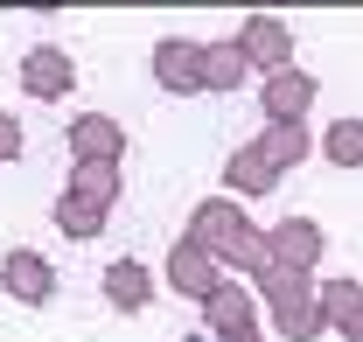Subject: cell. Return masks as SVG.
I'll return each mask as SVG.
<instances>
[{
	"mask_svg": "<svg viewBox=\"0 0 363 342\" xmlns=\"http://www.w3.org/2000/svg\"><path fill=\"white\" fill-rule=\"evenodd\" d=\"M238 49H245V63H266V70H272V63H286L294 35H286L272 14H252V21H245V35H238Z\"/></svg>",
	"mask_w": 363,
	"mask_h": 342,
	"instance_id": "obj_8",
	"label": "cell"
},
{
	"mask_svg": "<svg viewBox=\"0 0 363 342\" xmlns=\"http://www.w3.org/2000/svg\"><path fill=\"white\" fill-rule=\"evenodd\" d=\"M175 280L182 287H189V294H217V280H210V265H203V245H189V238H182V252H175Z\"/></svg>",
	"mask_w": 363,
	"mask_h": 342,
	"instance_id": "obj_15",
	"label": "cell"
},
{
	"mask_svg": "<svg viewBox=\"0 0 363 342\" xmlns=\"http://www.w3.org/2000/svg\"><path fill=\"white\" fill-rule=\"evenodd\" d=\"M259 154H266V168H286V161H301V154H308V140H301L294 126H279V133L259 140Z\"/></svg>",
	"mask_w": 363,
	"mask_h": 342,
	"instance_id": "obj_16",
	"label": "cell"
},
{
	"mask_svg": "<svg viewBox=\"0 0 363 342\" xmlns=\"http://www.w3.org/2000/svg\"><path fill=\"white\" fill-rule=\"evenodd\" d=\"M328 161H363V119H342L328 133Z\"/></svg>",
	"mask_w": 363,
	"mask_h": 342,
	"instance_id": "obj_18",
	"label": "cell"
},
{
	"mask_svg": "<svg viewBox=\"0 0 363 342\" xmlns=\"http://www.w3.org/2000/svg\"><path fill=\"white\" fill-rule=\"evenodd\" d=\"M259 287L272 294V307H279V329H286V336H315V300L301 294V287H294V280H286L272 258L259 265Z\"/></svg>",
	"mask_w": 363,
	"mask_h": 342,
	"instance_id": "obj_3",
	"label": "cell"
},
{
	"mask_svg": "<svg viewBox=\"0 0 363 342\" xmlns=\"http://www.w3.org/2000/svg\"><path fill=\"white\" fill-rule=\"evenodd\" d=\"M154 77L168 91H203V49L196 43H161L154 49Z\"/></svg>",
	"mask_w": 363,
	"mask_h": 342,
	"instance_id": "obj_6",
	"label": "cell"
},
{
	"mask_svg": "<svg viewBox=\"0 0 363 342\" xmlns=\"http://www.w3.org/2000/svg\"><path fill=\"white\" fill-rule=\"evenodd\" d=\"M189 245H203V252H217V258H238V265H266L259 231L230 210V203H203V210H196V224H189Z\"/></svg>",
	"mask_w": 363,
	"mask_h": 342,
	"instance_id": "obj_1",
	"label": "cell"
},
{
	"mask_svg": "<svg viewBox=\"0 0 363 342\" xmlns=\"http://www.w3.org/2000/svg\"><path fill=\"white\" fill-rule=\"evenodd\" d=\"M105 294H112V307H126V314L147 307V265H133V258L112 265V272H105Z\"/></svg>",
	"mask_w": 363,
	"mask_h": 342,
	"instance_id": "obj_12",
	"label": "cell"
},
{
	"mask_svg": "<svg viewBox=\"0 0 363 342\" xmlns=\"http://www.w3.org/2000/svg\"><path fill=\"white\" fill-rule=\"evenodd\" d=\"M245 49L238 43H217V49H203V91H238L245 84Z\"/></svg>",
	"mask_w": 363,
	"mask_h": 342,
	"instance_id": "obj_9",
	"label": "cell"
},
{
	"mask_svg": "<svg viewBox=\"0 0 363 342\" xmlns=\"http://www.w3.org/2000/svg\"><path fill=\"white\" fill-rule=\"evenodd\" d=\"M321 307H328L335 321H350V336L363 342V287H357V280H328V294H321Z\"/></svg>",
	"mask_w": 363,
	"mask_h": 342,
	"instance_id": "obj_13",
	"label": "cell"
},
{
	"mask_svg": "<svg viewBox=\"0 0 363 342\" xmlns=\"http://www.w3.org/2000/svg\"><path fill=\"white\" fill-rule=\"evenodd\" d=\"M230 342H252V329H245V336H230Z\"/></svg>",
	"mask_w": 363,
	"mask_h": 342,
	"instance_id": "obj_20",
	"label": "cell"
},
{
	"mask_svg": "<svg viewBox=\"0 0 363 342\" xmlns=\"http://www.w3.org/2000/svg\"><path fill=\"white\" fill-rule=\"evenodd\" d=\"M21 84L35 91V98H63V91L77 84V70H70V56L63 49H28V63H21Z\"/></svg>",
	"mask_w": 363,
	"mask_h": 342,
	"instance_id": "obj_5",
	"label": "cell"
},
{
	"mask_svg": "<svg viewBox=\"0 0 363 342\" xmlns=\"http://www.w3.org/2000/svg\"><path fill=\"white\" fill-rule=\"evenodd\" d=\"M203 307H210V321H224L230 336H245V300H238V287H217Z\"/></svg>",
	"mask_w": 363,
	"mask_h": 342,
	"instance_id": "obj_17",
	"label": "cell"
},
{
	"mask_svg": "<svg viewBox=\"0 0 363 342\" xmlns=\"http://www.w3.org/2000/svg\"><path fill=\"white\" fill-rule=\"evenodd\" d=\"M230 189H238V196H259V189H272V168H266V154H259V147H245V154L230 161Z\"/></svg>",
	"mask_w": 363,
	"mask_h": 342,
	"instance_id": "obj_14",
	"label": "cell"
},
{
	"mask_svg": "<svg viewBox=\"0 0 363 342\" xmlns=\"http://www.w3.org/2000/svg\"><path fill=\"white\" fill-rule=\"evenodd\" d=\"M70 147H77V168H84V161H105V168H112V161H119V147H126V133L112 126L105 112H84V119L70 126Z\"/></svg>",
	"mask_w": 363,
	"mask_h": 342,
	"instance_id": "obj_4",
	"label": "cell"
},
{
	"mask_svg": "<svg viewBox=\"0 0 363 342\" xmlns=\"http://www.w3.org/2000/svg\"><path fill=\"white\" fill-rule=\"evenodd\" d=\"M272 238H279V245H272V252H279V265H294V272H301V265L315 258V245H321V231L308 224V216H294V224H279Z\"/></svg>",
	"mask_w": 363,
	"mask_h": 342,
	"instance_id": "obj_10",
	"label": "cell"
},
{
	"mask_svg": "<svg viewBox=\"0 0 363 342\" xmlns=\"http://www.w3.org/2000/svg\"><path fill=\"white\" fill-rule=\"evenodd\" d=\"M308 91H315L308 77H279V70H272V77H266V112H272V126H286V119L308 105Z\"/></svg>",
	"mask_w": 363,
	"mask_h": 342,
	"instance_id": "obj_11",
	"label": "cell"
},
{
	"mask_svg": "<svg viewBox=\"0 0 363 342\" xmlns=\"http://www.w3.org/2000/svg\"><path fill=\"white\" fill-rule=\"evenodd\" d=\"M14 154H21V133H14V119H7V112H0V161H14Z\"/></svg>",
	"mask_w": 363,
	"mask_h": 342,
	"instance_id": "obj_19",
	"label": "cell"
},
{
	"mask_svg": "<svg viewBox=\"0 0 363 342\" xmlns=\"http://www.w3.org/2000/svg\"><path fill=\"white\" fill-rule=\"evenodd\" d=\"M7 294L21 300V307H43V300L56 294V272H49L35 252H14L7 258Z\"/></svg>",
	"mask_w": 363,
	"mask_h": 342,
	"instance_id": "obj_7",
	"label": "cell"
},
{
	"mask_svg": "<svg viewBox=\"0 0 363 342\" xmlns=\"http://www.w3.org/2000/svg\"><path fill=\"white\" fill-rule=\"evenodd\" d=\"M112 203H119V175L105 168V161H84V168H77V189L56 203V224H63L70 238H91L98 216L112 210Z\"/></svg>",
	"mask_w": 363,
	"mask_h": 342,
	"instance_id": "obj_2",
	"label": "cell"
}]
</instances>
